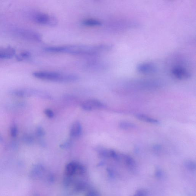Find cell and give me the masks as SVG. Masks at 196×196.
Segmentation results:
<instances>
[{"mask_svg":"<svg viewBox=\"0 0 196 196\" xmlns=\"http://www.w3.org/2000/svg\"><path fill=\"white\" fill-rule=\"evenodd\" d=\"M15 34L18 37L31 41L40 42L42 36L39 33L28 29L19 28L14 30Z\"/></svg>","mask_w":196,"mask_h":196,"instance_id":"277c9868","label":"cell"},{"mask_svg":"<svg viewBox=\"0 0 196 196\" xmlns=\"http://www.w3.org/2000/svg\"><path fill=\"white\" fill-rule=\"evenodd\" d=\"M136 117L140 120L144 122L153 124H158L159 121L157 120L142 114H138L136 115Z\"/></svg>","mask_w":196,"mask_h":196,"instance_id":"30bf717a","label":"cell"},{"mask_svg":"<svg viewBox=\"0 0 196 196\" xmlns=\"http://www.w3.org/2000/svg\"><path fill=\"white\" fill-rule=\"evenodd\" d=\"M45 113L47 116L49 118H52L54 117V114L53 112L49 109L45 110L44 111Z\"/></svg>","mask_w":196,"mask_h":196,"instance_id":"44dd1931","label":"cell"},{"mask_svg":"<svg viewBox=\"0 0 196 196\" xmlns=\"http://www.w3.org/2000/svg\"><path fill=\"white\" fill-rule=\"evenodd\" d=\"M81 132L82 127L80 123L76 121L73 123L70 130V135L74 137H79Z\"/></svg>","mask_w":196,"mask_h":196,"instance_id":"9c48e42d","label":"cell"},{"mask_svg":"<svg viewBox=\"0 0 196 196\" xmlns=\"http://www.w3.org/2000/svg\"><path fill=\"white\" fill-rule=\"evenodd\" d=\"M156 177L158 178L161 177L162 175H163L162 171H160V170H158L156 171Z\"/></svg>","mask_w":196,"mask_h":196,"instance_id":"cb8c5ba5","label":"cell"},{"mask_svg":"<svg viewBox=\"0 0 196 196\" xmlns=\"http://www.w3.org/2000/svg\"><path fill=\"white\" fill-rule=\"evenodd\" d=\"M11 134L12 137L15 138L18 134V128L15 125H13L11 128Z\"/></svg>","mask_w":196,"mask_h":196,"instance_id":"ac0fdd59","label":"cell"},{"mask_svg":"<svg viewBox=\"0 0 196 196\" xmlns=\"http://www.w3.org/2000/svg\"><path fill=\"white\" fill-rule=\"evenodd\" d=\"M15 53V49L12 47H0V59H11Z\"/></svg>","mask_w":196,"mask_h":196,"instance_id":"ba28073f","label":"cell"},{"mask_svg":"<svg viewBox=\"0 0 196 196\" xmlns=\"http://www.w3.org/2000/svg\"><path fill=\"white\" fill-rule=\"evenodd\" d=\"M2 141V136H1V134H0V141Z\"/></svg>","mask_w":196,"mask_h":196,"instance_id":"d4e9b609","label":"cell"},{"mask_svg":"<svg viewBox=\"0 0 196 196\" xmlns=\"http://www.w3.org/2000/svg\"><path fill=\"white\" fill-rule=\"evenodd\" d=\"M31 54L28 52H21L19 55L17 56V59L19 61L25 60L29 59L30 58Z\"/></svg>","mask_w":196,"mask_h":196,"instance_id":"2e32d148","label":"cell"},{"mask_svg":"<svg viewBox=\"0 0 196 196\" xmlns=\"http://www.w3.org/2000/svg\"><path fill=\"white\" fill-rule=\"evenodd\" d=\"M35 77L39 79L62 82H72L79 79L77 76L73 74H61L50 71H36L33 73Z\"/></svg>","mask_w":196,"mask_h":196,"instance_id":"7a4b0ae2","label":"cell"},{"mask_svg":"<svg viewBox=\"0 0 196 196\" xmlns=\"http://www.w3.org/2000/svg\"><path fill=\"white\" fill-rule=\"evenodd\" d=\"M171 73L174 76L179 79H187L191 76L190 73L185 68L181 66H175L172 69Z\"/></svg>","mask_w":196,"mask_h":196,"instance_id":"8992f818","label":"cell"},{"mask_svg":"<svg viewBox=\"0 0 196 196\" xmlns=\"http://www.w3.org/2000/svg\"><path fill=\"white\" fill-rule=\"evenodd\" d=\"M124 159L127 166L130 169H134L135 167V162L132 157L128 155H125L124 156Z\"/></svg>","mask_w":196,"mask_h":196,"instance_id":"5bb4252c","label":"cell"},{"mask_svg":"<svg viewBox=\"0 0 196 196\" xmlns=\"http://www.w3.org/2000/svg\"><path fill=\"white\" fill-rule=\"evenodd\" d=\"M23 140L25 142L27 143H31L33 142V138L32 136L30 135H27L24 137Z\"/></svg>","mask_w":196,"mask_h":196,"instance_id":"ffe728a7","label":"cell"},{"mask_svg":"<svg viewBox=\"0 0 196 196\" xmlns=\"http://www.w3.org/2000/svg\"><path fill=\"white\" fill-rule=\"evenodd\" d=\"M33 21L38 24L44 25L51 27L56 25L58 20L55 16L49 15L46 13L37 12L33 15L32 17Z\"/></svg>","mask_w":196,"mask_h":196,"instance_id":"3957f363","label":"cell"},{"mask_svg":"<svg viewBox=\"0 0 196 196\" xmlns=\"http://www.w3.org/2000/svg\"><path fill=\"white\" fill-rule=\"evenodd\" d=\"M133 196H148V194L146 190L140 189L136 191Z\"/></svg>","mask_w":196,"mask_h":196,"instance_id":"d6986e66","label":"cell"},{"mask_svg":"<svg viewBox=\"0 0 196 196\" xmlns=\"http://www.w3.org/2000/svg\"><path fill=\"white\" fill-rule=\"evenodd\" d=\"M120 128L123 130H129L133 129L135 127V125L131 123L123 121L119 124Z\"/></svg>","mask_w":196,"mask_h":196,"instance_id":"9a60e30c","label":"cell"},{"mask_svg":"<svg viewBox=\"0 0 196 196\" xmlns=\"http://www.w3.org/2000/svg\"><path fill=\"white\" fill-rule=\"evenodd\" d=\"M104 105L99 101L90 99L86 101L82 104L81 107L86 111H90L103 108Z\"/></svg>","mask_w":196,"mask_h":196,"instance_id":"5b68a950","label":"cell"},{"mask_svg":"<svg viewBox=\"0 0 196 196\" xmlns=\"http://www.w3.org/2000/svg\"><path fill=\"white\" fill-rule=\"evenodd\" d=\"M84 25L87 26H99L101 25V22L99 20L93 19H88L84 20L83 22Z\"/></svg>","mask_w":196,"mask_h":196,"instance_id":"7c38bea8","label":"cell"},{"mask_svg":"<svg viewBox=\"0 0 196 196\" xmlns=\"http://www.w3.org/2000/svg\"><path fill=\"white\" fill-rule=\"evenodd\" d=\"M185 165L186 167L188 169L192 171H194V170L195 169V163L193 161L191 160L187 161L185 162Z\"/></svg>","mask_w":196,"mask_h":196,"instance_id":"e0dca14e","label":"cell"},{"mask_svg":"<svg viewBox=\"0 0 196 196\" xmlns=\"http://www.w3.org/2000/svg\"><path fill=\"white\" fill-rule=\"evenodd\" d=\"M36 134L39 137H42L44 135L45 132L42 128L39 127L36 130Z\"/></svg>","mask_w":196,"mask_h":196,"instance_id":"7402d4cb","label":"cell"},{"mask_svg":"<svg viewBox=\"0 0 196 196\" xmlns=\"http://www.w3.org/2000/svg\"><path fill=\"white\" fill-rule=\"evenodd\" d=\"M43 168L42 166H38L33 169L32 171L31 175L33 178H36L41 176L42 172H43Z\"/></svg>","mask_w":196,"mask_h":196,"instance_id":"4fadbf2b","label":"cell"},{"mask_svg":"<svg viewBox=\"0 0 196 196\" xmlns=\"http://www.w3.org/2000/svg\"><path fill=\"white\" fill-rule=\"evenodd\" d=\"M86 196H99V194L96 191H91L86 194Z\"/></svg>","mask_w":196,"mask_h":196,"instance_id":"603a6c76","label":"cell"},{"mask_svg":"<svg viewBox=\"0 0 196 196\" xmlns=\"http://www.w3.org/2000/svg\"><path fill=\"white\" fill-rule=\"evenodd\" d=\"M137 71L142 74H150L156 71V68L154 64L150 63H143L139 64L137 68Z\"/></svg>","mask_w":196,"mask_h":196,"instance_id":"52a82bcc","label":"cell"},{"mask_svg":"<svg viewBox=\"0 0 196 196\" xmlns=\"http://www.w3.org/2000/svg\"><path fill=\"white\" fill-rule=\"evenodd\" d=\"M112 46L107 45H72L69 46H58V52H66L73 55H94L104 51H108Z\"/></svg>","mask_w":196,"mask_h":196,"instance_id":"6da1fadb","label":"cell"},{"mask_svg":"<svg viewBox=\"0 0 196 196\" xmlns=\"http://www.w3.org/2000/svg\"><path fill=\"white\" fill-rule=\"evenodd\" d=\"M78 165L74 162H71L67 165L66 173L68 176H71L77 172Z\"/></svg>","mask_w":196,"mask_h":196,"instance_id":"8fae6325","label":"cell"}]
</instances>
